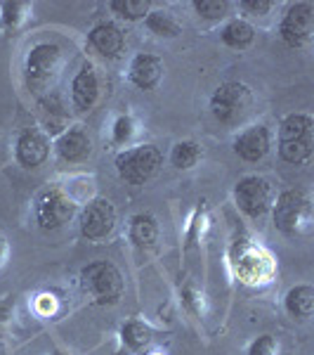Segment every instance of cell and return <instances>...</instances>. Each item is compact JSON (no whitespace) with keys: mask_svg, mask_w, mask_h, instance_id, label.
Instances as JSON below:
<instances>
[{"mask_svg":"<svg viewBox=\"0 0 314 355\" xmlns=\"http://www.w3.org/2000/svg\"><path fill=\"white\" fill-rule=\"evenodd\" d=\"M272 150V133L267 125H250V128L241 130L234 140V152L237 157H241L243 162L248 164H255V162H262V159L270 154Z\"/></svg>","mask_w":314,"mask_h":355,"instance_id":"4fadbf2b","label":"cell"},{"mask_svg":"<svg viewBox=\"0 0 314 355\" xmlns=\"http://www.w3.org/2000/svg\"><path fill=\"white\" fill-rule=\"evenodd\" d=\"M15 157L24 168H38L50 157V137L41 128L21 130L15 145Z\"/></svg>","mask_w":314,"mask_h":355,"instance_id":"7c38bea8","label":"cell"},{"mask_svg":"<svg viewBox=\"0 0 314 355\" xmlns=\"http://www.w3.org/2000/svg\"><path fill=\"white\" fill-rule=\"evenodd\" d=\"M239 8L250 17H265L274 8V3L272 0H241Z\"/></svg>","mask_w":314,"mask_h":355,"instance_id":"f1b7e54d","label":"cell"},{"mask_svg":"<svg viewBox=\"0 0 314 355\" xmlns=\"http://www.w3.org/2000/svg\"><path fill=\"white\" fill-rule=\"evenodd\" d=\"M8 320H10V306L8 303H3V306H0V336L5 334V324H8Z\"/></svg>","mask_w":314,"mask_h":355,"instance_id":"f546056e","label":"cell"},{"mask_svg":"<svg viewBox=\"0 0 314 355\" xmlns=\"http://www.w3.org/2000/svg\"><path fill=\"white\" fill-rule=\"evenodd\" d=\"M232 263H234V270H237V277L246 284H253V287L267 284L274 275L272 256L262 246L253 242H241L234 246Z\"/></svg>","mask_w":314,"mask_h":355,"instance_id":"8992f818","label":"cell"},{"mask_svg":"<svg viewBox=\"0 0 314 355\" xmlns=\"http://www.w3.org/2000/svg\"><path fill=\"white\" fill-rule=\"evenodd\" d=\"M163 154L156 145H137L116 154V171L128 185H145L158 173Z\"/></svg>","mask_w":314,"mask_h":355,"instance_id":"5b68a950","label":"cell"},{"mask_svg":"<svg viewBox=\"0 0 314 355\" xmlns=\"http://www.w3.org/2000/svg\"><path fill=\"white\" fill-rule=\"evenodd\" d=\"M133 133H135L133 116L123 114V116H118L116 121H113V142H116V145H125V142L133 137Z\"/></svg>","mask_w":314,"mask_h":355,"instance_id":"4316f807","label":"cell"},{"mask_svg":"<svg viewBox=\"0 0 314 355\" xmlns=\"http://www.w3.org/2000/svg\"><path fill=\"white\" fill-rule=\"evenodd\" d=\"M163 60L158 55H151V53H140L133 57L130 62V69H128V76H130V83L140 90H154L163 78Z\"/></svg>","mask_w":314,"mask_h":355,"instance_id":"2e32d148","label":"cell"},{"mask_svg":"<svg viewBox=\"0 0 314 355\" xmlns=\"http://www.w3.org/2000/svg\"><path fill=\"white\" fill-rule=\"evenodd\" d=\"M281 41L288 48H305L314 36V5L312 3H293L279 24Z\"/></svg>","mask_w":314,"mask_h":355,"instance_id":"8fae6325","label":"cell"},{"mask_svg":"<svg viewBox=\"0 0 314 355\" xmlns=\"http://www.w3.org/2000/svg\"><path fill=\"white\" fill-rule=\"evenodd\" d=\"M248 107H250L248 85L237 83V81H227L218 85V90L210 97V112H213V116L225 125L241 121L243 114L248 112Z\"/></svg>","mask_w":314,"mask_h":355,"instance_id":"ba28073f","label":"cell"},{"mask_svg":"<svg viewBox=\"0 0 314 355\" xmlns=\"http://www.w3.org/2000/svg\"><path fill=\"white\" fill-rule=\"evenodd\" d=\"M81 289L97 306H113L121 301L125 282L123 275L111 261H95L81 270Z\"/></svg>","mask_w":314,"mask_h":355,"instance_id":"277c9868","label":"cell"},{"mask_svg":"<svg viewBox=\"0 0 314 355\" xmlns=\"http://www.w3.org/2000/svg\"><path fill=\"white\" fill-rule=\"evenodd\" d=\"M88 43L100 57L104 60H118L125 50V33L123 28L113 21H100L90 28Z\"/></svg>","mask_w":314,"mask_h":355,"instance_id":"5bb4252c","label":"cell"},{"mask_svg":"<svg viewBox=\"0 0 314 355\" xmlns=\"http://www.w3.org/2000/svg\"><path fill=\"white\" fill-rule=\"evenodd\" d=\"M102 95V81H100V73H97L95 64H83L81 71L73 76L71 83V100L76 105V110L81 112H90L97 105Z\"/></svg>","mask_w":314,"mask_h":355,"instance_id":"9a60e30c","label":"cell"},{"mask_svg":"<svg viewBox=\"0 0 314 355\" xmlns=\"http://www.w3.org/2000/svg\"><path fill=\"white\" fill-rule=\"evenodd\" d=\"M8 254H10V246L5 242V237H0V268H3L5 261H8Z\"/></svg>","mask_w":314,"mask_h":355,"instance_id":"4dcf8cb0","label":"cell"},{"mask_svg":"<svg viewBox=\"0 0 314 355\" xmlns=\"http://www.w3.org/2000/svg\"><path fill=\"white\" fill-rule=\"evenodd\" d=\"M64 64V53L55 43H36L24 60V81L33 95H45L55 85Z\"/></svg>","mask_w":314,"mask_h":355,"instance_id":"7a4b0ae2","label":"cell"},{"mask_svg":"<svg viewBox=\"0 0 314 355\" xmlns=\"http://www.w3.org/2000/svg\"><path fill=\"white\" fill-rule=\"evenodd\" d=\"M116 223H118L116 206L107 197L93 199V202L81 211V218H78L81 234L88 242H102V239H107L116 230Z\"/></svg>","mask_w":314,"mask_h":355,"instance_id":"30bf717a","label":"cell"},{"mask_svg":"<svg viewBox=\"0 0 314 355\" xmlns=\"http://www.w3.org/2000/svg\"><path fill=\"white\" fill-rule=\"evenodd\" d=\"M286 313L295 320H310L314 313V287L310 284H295L288 289L286 299H284Z\"/></svg>","mask_w":314,"mask_h":355,"instance_id":"d6986e66","label":"cell"},{"mask_svg":"<svg viewBox=\"0 0 314 355\" xmlns=\"http://www.w3.org/2000/svg\"><path fill=\"white\" fill-rule=\"evenodd\" d=\"M28 12H31V5L26 3H3L0 5V24H3L5 31L12 33L26 19Z\"/></svg>","mask_w":314,"mask_h":355,"instance_id":"d4e9b609","label":"cell"},{"mask_svg":"<svg viewBox=\"0 0 314 355\" xmlns=\"http://www.w3.org/2000/svg\"><path fill=\"white\" fill-rule=\"evenodd\" d=\"M55 150L59 154L62 162L81 164L90 157V152H93V140H90V135L85 133L81 125H76V128H66L64 133L59 135Z\"/></svg>","mask_w":314,"mask_h":355,"instance_id":"e0dca14e","label":"cell"},{"mask_svg":"<svg viewBox=\"0 0 314 355\" xmlns=\"http://www.w3.org/2000/svg\"><path fill=\"white\" fill-rule=\"evenodd\" d=\"M230 8H232L230 0H196L194 3V10L198 12V17H203L208 21L225 19L230 15Z\"/></svg>","mask_w":314,"mask_h":355,"instance_id":"484cf974","label":"cell"},{"mask_svg":"<svg viewBox=\"0 0 314 355\" xmlns=\"http://www.w3.org/2000/svg\"><path fill=\"white\" fill-rule=\"evenodd\" d=\"M279 157L290 166H302L314 152V121L310 114H288L279 123Z\"/></svg>","mask_w":314,"mask_h":355,"instance_id":"6da1fadb","label":"cell"},{"mask_svg":"<svg viewBox=\"0 0 314 355\" xmlns=\"http://www.w3.org/2000/svg\"><path fill=\"white\" fill-rule=\"evenodd\" d=\"M272 220L279 232L286 237H302L312 230V202L307 192L286 190L274 197Z\"/></svg>","mask_w":314,"mask_h":355,"instance_id":"3957f363","label":"cell"},{"mask_svg":"<svg viewBox=\"0 0 314 355\" xmlns=\"http://www.w3.org/2000/svg\"><path fill=\"white\" fill-rule=\"evenodd\" d=\"M145 24L151 33L163 38H175L182 33V24L170 12H165V10H154V12H149L145 17Z\"/></svg>","mask_w":314,"mask_h":355,"instance_id":"44dd1931","label":"cell"},{"mask_svg":"<svg viewBox=\"0 0 314 355\" xmlns=\"http://www.w3.org/2000/svg\"><path fill=\"white\" fill-rule=\"evenodd\" d=\"M201 157H203V152H201V145H198V142L182 140L173 147V152H170V164L180 171H187V168H194Z\"/></svg>","mask_w":314,"mask_h":355,"instance_id":"7402d4cb","label":"cell"},{"mask_svg":"<svg viewBox=\"0 0 314 355\" xmlns=\"http://www.w3.org/2000/svg\"><path fill=\"white\" fill-rule=\"evenodd\" d=\"M279 343L272 334H262L248 346V355H277Z\"/></svg>","mask_w":314,"mask_h":355,"instance_id":"83f0119b","label":"cell"},{"mask_svg":"<svg viewBox=\"0 0 314 355\" xmlns=\"http://www.w3.org/2000/svg\"><path fill=\"white\" fill-rule=\"evenodd\" d=\"M109 8L128 21H140L151 12L149 0H111Z\"/></svg>","mask_w":314,"mask_h":355,"instance_id":"cb8c5ba5","label":"cell"},{"mask_svg":"<svg viewBox=\"0 0 314 355\" xmlns=\"http://www.w3.org/2000/svg\"><path fill=\"white\" fill-rule=\"evenodd\" d=\"M130 242L140 251H149L158 242V220L151 214H137L130 218Z\"/></svg>","mask_w":314,"mask_h":355,"instance_id":"ac0fdd59","label":"cell"},{"mask_svg":"<svg viewBox=\"0 0 314 355\" xmlns=\"http://www.w3.org/2000/svg\"><path fill=\"white\" fill-rule=\"evenodd\" d=\"M151 336H154L151 327L142 322V320H128L121 329V339L130 351H140V348H145L147 343L151 341Z\"/></svg>","mask_w":314,"mask_h":355,"instance_id":"603a6c76","label":"cell"},{"mask_svg":"<svg viewBox=\"0 0 314 355\" xmlns=\"http://www.w3.org/2000/svg\"><path fill=\"white\" fill-rule=\"evenodd\" d=\"M234 204L248 218L260 220L272 211L274 204V187L262 175H243L234 187Z\"/></svg>","mask_w":314,"mask_h":355,"instance_id":"52a82bcc","label":"cell"},{"mask_svg":"<svg viewBox=\"0 0 314 355\" xmlns=\"http://www.w3.org/2000/svg\"><path fill=\"white\" fill-rule=\"evenodd\" d=\"M53 355H68V353H62V351H57V353H53Z\"/></svg>","mask_w":314,"mask_h":355,"instance_id":"1f68e13d","label":"cell"},{"mask_svg":"<svg viewBox=\"0 0 314 355\" xmlns=\"http://www.w3.org/2000/svg\"><path fill=\"white\" fill-rule=\"evenodd\" d=\"M73 214H76V204L59 187L45 190L36 202V223L45 232L59 230L62 225H66L73 218Z\"/></svg>","mask_w":314,"mask_h":355,"instance_id":"9c48e42d","label":"cell"},{"mask_svg":"<svg viewBox=\"0 0 314 355\" xmlns=\"http://www.w3.org/2000/svg\"><path fill=\"white\" fill-rule=\"evenodd\" d=\"M220 38L227 48L232 50H246L250 43L255 41V28L248 24L246 19H232L222 26Z\"/></svg>","mask_w":314,"mask_h":355,"instance_id":"ffe728a7","label":"cell"}]
</instances>
